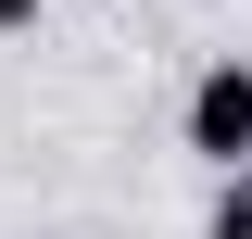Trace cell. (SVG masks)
<instances>
[{
	"instance_id": "cell-1",
	"label": "cell",
	"mask_w": 252,
	"mask_h": 239,
	"mask_svg": "<svg viewBox=\"0 0 252 239\" xmlns=\"http://www.w3.org/2000/svg\"><path fill=\"white\" fill-rule=\"evenodd\" d=\"M177 126H189V151H202L215 177H252V63H202Z\"/></svg>"
},
{
	"instance_id": "cell-3",
	"label": "cell",
	"mask_w": 252,
	"mask_h": 239,
	"mask_svg": "<svg viewBox=\"0 0 252 239\" xmlns=\"http://www.w3.org/2000/svg\"><path fill=\"white\" fill-rule=\"evenodd\" d=\"M26 13H38V0H0V26H26Z\"/></svg>"
},
{
	"instance_id": "cell-2",
	"label": "cell",
	"mask_w": 252,
	"mask_h": 239,
	"mask_svg": "<svg viewBox=\"0 0 252 239\" xmlns=\"http://www.w3.org/2000/svg\"><path fill=\"white\" fill-rule=\"evenodd\" d=\"M202 239H252V177H215V214H202Z\"/></svg>"
}]
</instances>
